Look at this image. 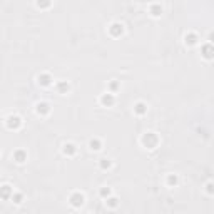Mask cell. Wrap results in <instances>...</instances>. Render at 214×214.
<instances>
[{
    "label": "cell",
    "instance_id": "8992f818",
    "mask_svg": "<svg viewBox=\"0 0 214 214\" xmlns=\"http://www.w3.org/2000/svg\"><path fill=\"white\" fill-rule=\"evenodd\" d=\"M101 101H102V104H105V105H111V104L114 102V97L111 95V94H107V95H102Z\"/></svg>",
    "mask_w": 214,
    "mask_h": 214
},
{
    "label": "cell",
    "instance_id": "277c9868",
    "mask_svg": "<svg viewBox=\"0 0 214 214\" xmlns=\"http://www.w3.org/2000/svg\"><path fill=\"white\" fill-rule=\"evenodd\" d=\"M20 124H22V122H20V119H19L17 115H10V117H9V127H10V129H19Z\"/></svg>",
    "mask_w": 214,
    "mask_h": 214
},
{
    "label": "cell",
    "instance_id": "2e32d148",
    "mask_svg": "<svg viewBox=\"0 0 214 214\" xmlns=\"http://www.w3.org/2000/svg\"><path fill=\"white\" fill-rule=\"evenodd\" d=\"M37 5L38 7H49V5H50V0H38Z\"/></svg>",
    "mask_w": 214,
    "mask_h": 214
},
{
    "label": "cell",
    "instance_id": "52a82bcc",
    "mask_svg": "<svg viewBox=\"0 0 214 214\" xmlns=\"http://www.w3.org/2000/svg\"><path fill=\"white\" fill-rule=\"evenodd\" d=\"M64 152H65V154H74V152H76V146H74V144H65V146H64Z\"/></svg>",
    "mask_w": 214,
    "mask_h": 214
},
{
    "label": "cell",
    "instance_id": "7c38bea8",
    "mask_svg": "<svg viewBox=\"0 0 214 214\" xmlns=\"http://www.w3.org/2000/svg\"><path fill=\"white\" fill-rule=\"evenodd\" d=\"M38 82H42V84H44V85H49V84H50V77L49 76H38Z\"/></svg>",
    "mask_w": 214,
    "mask_h": 214
},
{
    "label": "cell",
    "instance_id": "d6986e66",
    "mask_svg": "<svg viewBox=\"0 0 214 214\" xmlns=\"http://www.w3.org/2000/svg\"><path fill=\"white\" fill-rule=\"evenodd\" d=\"M109 194H111V189L107 187H104V189H101V196H104V197H105V196H107V197H109Z\"/></svg>",
    "mask_w": 214,
    "mask_h": 214
},
{
    "label": "cell",
    "instance_id": "ac0fdd59",
    "mask_svg": "<svg viewBox=\"0 0 214 214\" xmlns=\"http://www.w3.org/2000/svg\"><path fill=\"white\" fill-rule=\"evenodd\" d=\"M161 12H162V9H161V7H157V5H156V7H152V15H156V17H157V15H161Z\"/></svg>",
    "mask_w": 214,
    "mask_h": 214
},
{
    "label": "cell",
    "instance_id": "3957f363",
    "mask_svg": "<svg viewBox=\"0 0 214 214\" xmlns=\"http://www.w3.org/2000/svg\"><path fill=\"white\" fill-rule=\"evenodd\" d=\"M12 187H10V186H2V187H0V197H2V199H10V197H12Z\"/></svg>",
    "mask_w": 214,
    "mask_h": 214
},
{
    "label": "cell",
    "instance_id": "8fae6325",
    "mask_svg": "<svg viewBox=\"0 0 214 214\" xmlns=\"http://www.w3.org/2000/svg\"><path fill=\"white\" fill-rule=\"evenodd\" d=\"M146 111H147V107H146L142 102H139L137 105H136V112H137V114H144Z\"/></svg>",
    "mask_w": 214,
    "mask_h": 214
},
{
    "label": "cell",
    "instance_id": "ba28073f",
    "mask_svg": "<svg viewBox=\"0 0 214 214\" xmlns=\"http://www.w3.org/2000/svg\"><path fill=\"white\" fill-rule=\"evenodd\" d=\"M37 112H49V104H45V102H42V104H38L37 105Z\"/></svg>",
    "mask_w": 214,
    "mask_h": 214
},
{
    "label": "cell",
    "instance_id": "6da1fadb",
    "mask_svg": "<svg viewBox=\"0 0 214 214\" xmlns=\"http://www.w3.org/2000/svg\"><path fill=\"white\" fill-rule=\"evenodd\" d=\"M142 144H144L147 149H154V146L157 144V137H156L152 132H149V134H146V136L142 137Z\"/></svg>",
    "mask_w": 214,
    "mask_h": 214
},
{
    "label": "cell",
    "instance_id": "7a4b0ae2",
    "mask_svg": "<svg viewBox=\"0 0 214 214\" xmlns=\"http://www.w3.org/2000/svg\"><path fill=\"white\" fill-rule=\"evenodd\" d=\"M69 202H70L74 207H80V206L84 204V194H80V192H74V194L70 196Z\"/></svg>",
    "mask_w": 214,
    "mask_h": 214
},
{
    "label": "cell",
    "instance_id": "4fadbf2b",
    "mask_svg": "<svg viewBox=\"0 0 214 214\" xmlns=\"http://www.w3.org/2000/svg\"><path fill=\"white\" fill-rule=\"evenodd\" d=\"M105 204H107L109 207H115V206H117V199H115V197H111V199L105 201Z\"/></svg>",
    "mask_w": 214,
    "mask_h": 214
},
{
    "label": "cell",
    "instance_id": "5bb4252c",
    "mask_svg": "<svg viewBox=\"0 0 214 214\" xmlns=\"http://www.w3.org/2000/svg\"><path fill=\"white\" fill-rule=\"evenodd\" d=\"M12 199L15 204H20L22 202V194H12Z\"/></svg>",
    "mask_w": 214,
    "mask_h": 214
},
{
    "label": "cell",
    "instance_id": "e0dca14e",
    "mask_svg": "<svg viewBox=\"0 0 214 214\" xmlns=\"http://www.w3.org/2000/svg\"><path fill=\"white\" fill-rule=\"evenodd\" d=\"M101 167H102V169H107V167H111L109 159H102V161H101Z\"/></svg>",
    "mask_w": 214,
    "mask_h": 214
},
{
    "label": "cell",
    "instance_id": "5b68a950",
    "mask_svg": "<svg viewBox=\"0 0 214 214\" xmlns=\"http://www.w3.org/2000/svg\"><path fill=\"white\" fill-rule=\"evenodd\" d=\"M111 34L112 35H121L122 34V25L121 24H112L111 25Z\"/></svg>",
    "mask_w": 214,
    "mask_h": 214
},
{
    "label": "cell",
    "instance_id": "30bf717a",
    "mask_svg": "<svg viewBox=\"0 0 214 214\" xmlns=\"http://www.w3.org/2000/svg\"><path fill=\"white\" fill-rule=\"evenodd\" d=\"M15 161L17 162H24L25 161V152H22V151L15 152Z\"/></svg>",
    "mask_w": 214,
    "mask_h": 214
},
{
    "label": "cell",
    "instance_id": "9a60e30c",
    "mask_svg": "<svg viewBox=\"0 0 214 214\" xmlns=\"http://www.w3.org/2000/svg\"><path fill=\"white\" fill-rule=\"evenodd\" d=\"M167 182H169V186H172V184L176 186V184H177V177L176 176H169V177H167Z\"/></svg>",
    "mask_w": 214,
    "mask_h": 214
},
{
    "label": "cell",
    "instance_id": "9c48e42d",
    "mask_svg": "<svg viewBox=\"0 0 214 214\" xmlns=\"http://www.w3.org/2000/svg\"><path fill=\"white\" fill-rule=\"evenodd\" d=\"M89 146H90V149H92V151H99V149H101V142H99L97 139H95V140H90V142H89Z\"/></svg>",
    "mask_w": 214,
    "mask_h": 214
}]
</instances>
